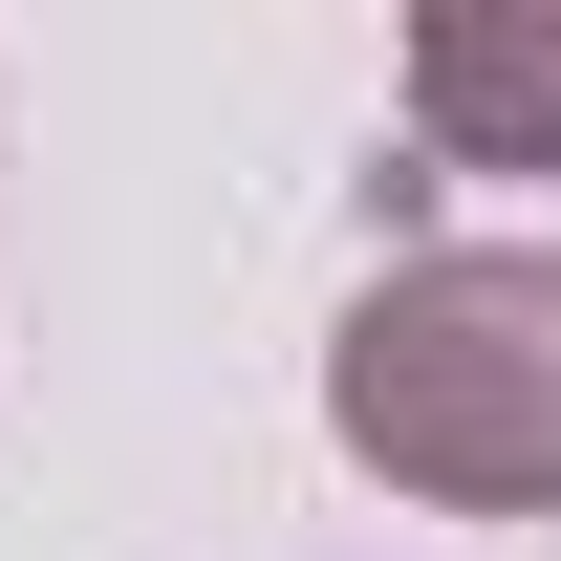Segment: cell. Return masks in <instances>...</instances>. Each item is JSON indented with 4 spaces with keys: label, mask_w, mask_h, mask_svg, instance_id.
Masks as SVG:
<instances>
[{
    "label": "cell",
    "mask_w": 561,
    "mask_h": 561,
    "mask_svg": "<svg viewBox=\"0 0 561 561\" xmlns=\"http://www.w3.org/2000/svg\"><path fill=\"white\" fill-rule=\"evenodd\" d=\"M324 432L389 496L561 518V238H411L324 346Z\"/></svg>",
    "instance_id": "6da1fadb"
},
{
    "label": "cell",
    "mask_w": 561,
    "mask_h": 561,
    "mask_svg": "<svg viewBox=\"0 0 561 561\" xmlns=\"http://www.w3.org/2000/svg\"><path fill=\"white\" fill-rule=\"evenodd\" d=\"M411 130L454 173H561V0H432L411 22Z\"/></svg>",
    "instance_id": "7a4b0ae2"
}]
</instances>
